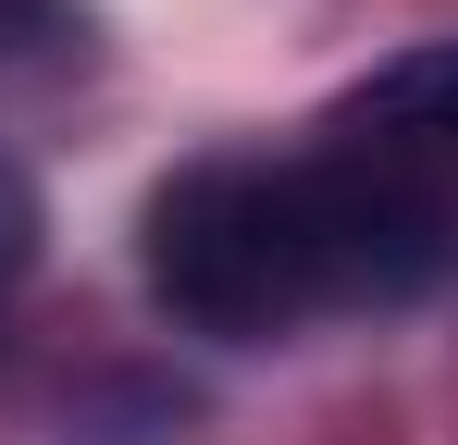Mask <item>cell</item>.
<instances>
[{
	"label": "cell",
	"mask_w": 458,
	"mask_h": 445,
	"mask_svg": "<svg viewBox=\"0 0 458 445\" xmlns=\"http://www.w3.org/2000/svg\"><path fill=\"white\" fill-rule=\"evenodd\" d=\"M335 137H360V148H384L409 186H434L458 211V38H434V50H396L384 74H360L335 112H322Z\"/></svg>",
	"instance_id": "7a4b0ae2"
},
{
	"label": "cell",
	"mask_w": 458,
	"mask_h": 445,
	"mask_svg": "<svg viewBox=\"0 0 458 445\" xmlns=\"http://www.w3.org/2000/svg\"><path fill=\"white\" fill-rule=\"evenodd\" d=\"M38 248H50V198H38V173L0 148V309L25 297V273H38Z\"/></svg>",
	"instance_id": "277c9868"
},
{
	"label": "cell",
	"mask_w": 458,
	"mask_h": 445,
	"mask_svg": "<svg viewBox=\"0 0 458 445\" xmlns=\"http://www.w3.org/2000/svg\"><path fill=\"white\" fill-rule=\"evenodd\" d=\"M87 63H99V25L75 0H0V112L13 99H63Z\"/></svg>",
	"instance_id": "3957f363"
},
{
	"label": "cell",
	"mask_w": 458,
	"mask_h": 445,
	"mask_svg": "<svg viewBox=\"0 0 458 445\" xmlns=\"http://www.w3.org/2000/svg\"><path fill=\"white\" fill-rule=\"evenodd\" d=\"M149 309L199 347H298L360 309H421L458 285V211L384 148L310 124L298 148H199L137 211Z\"/></svg>",
	"instance_id": "6da1fadb"
}]
</instances>
